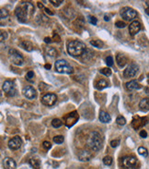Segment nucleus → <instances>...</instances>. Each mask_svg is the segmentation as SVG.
I'll use <instances>...</instances> for the list:
<instances>
[{
	"instance_id": "1",
	"label": "nucleus",
	"mask_w": 149,
	"mask_h": 169,
	"mask_svg": "<svg viewBox=\"0 0 149 169\" xmlns=\"http://www.w3.org/2000/svg\"><path fill=\"white\" fill-rule=\"evenodd\" d=\"M86 51V44L77 40H72L67 43V52L72 56H80Z\"/></svg>"
},
{
	"instance_id": "2",
	"label": "nucleus",
	"mask_w": 149,
	"mask_h": 169,
	"mask_svg": "<svg viewBox=\"0 0 149 169\" xmlns=\"http://www.w3.org/2000/svg\"><path fill=\"white\" fill-rule=\"evenodd\" d=\"M103 139L101 135L98 131H93L90 133V135L87 140V146L89 148L94 152H98L102 148Z\"/></svg>"
},
{
	"instance_id": "3",
	"label": "nucleus",
	"mask_w": 149,
	"mask_h": 169,
	"mask_svg": "<svg viewBox=\"0 0 149 169\" xmlns=\"http://www.w3.org/2000/svg\"><path fill=\"white\" fill-rule=\"evenodd\" d=\"M55 70L58 73H64V74H72L73 73V68L67 61H65L64 59H59L55 62L54 65Z\"/></svg>"
},
{
	"instance_id": "4",
	"label": "nucleus",
	"mask_w": 149,
	"mask_h": 169,
	"mask_svg": "<svg viewBox=\"0 0 149 169\" xmlns=\"http://www.w3.org/2000/svg\"><path fill=\"white\" fill-rule=\"evenodd\" d=\"M121 164L124 169H136L137 168V159L133 155L124 156L121 159Z\"/></svg>"
},
{
	"instance_id": "5",
	"label": "nucleus",
	"mask_w": 149,
	"mask_h": 169,
	"mask_svg": "<svg viewBox=\"0 0 149 169\" xmlns=\"http://www.w3.org/2000/svg\"><path fill=\"white\" fill-rule=\"evenodd\" d=\"M121 16L123 20H125L127 21H131V20H134L135 18L137 17V12L132 7H125L121 8Z\"/></svg>"
},
{
	"instance_id": "6",
	"label": "nucleus",
	"mask_w": 149,
	"mask_h": 169,
	"mask_svg": "<svg viewBox=\"0 0 149 169\" xmlns=\"http://www.w3.org/2000/svg\"><path fill=\"white\" fill-rule=\"evenodd\" d=\"M2 89H3L4 92H5L7 96H9V97L15 96L16 92H17L16 85H15V83L13 82L12 81H6L5 82L3 83Z\"/></svg>"
},
{
	"instance_id": "7",
	"label": "nucleus",
	"mask_w": 149,
	"mask_h": 169,
	"mask_svg": "<svg viewBox=\"0 0 149 169\" xmlns=\"http://www.w3.org/2000/svg\"><path fill=\"white\" fill-rule=\"evenodd\" d=\"M8 55H9V58L13 64L17 66H20L23 64V56L19 51H17L16 49H10L8 51Z\"/></svg>"
},
{
	"instance_id": "8",
	"label": "nucleus",
	"mask_w": 149,
	"mask_h": 169,
	"mask_svg": "<svg viewBox=\"0 0 149 169\" xmlns=\"http://www.w3.org/2000/svg\"><path fill=\"white\" fill-rule=\"evenodd\" d=\"M78 118H79V115L77 111H73V112L69 113L64 117V125L67 128H71L74 124L77 122Z\"/></svg>"
},
{
	"instance_id": "9",
	"label": "nucleus",
	"mask_w": 149,
	"mask_h": 169,
	"mask_svg": "<svg viewBox=\"0 0 149 169\" xmlns=\"http://www.w3.org/2000/svg\"><path fill=\"white\" fill-rule=\"evenodd\" d=\"M138 66L135 63H131L123 71V76L124 78H132L134 77L136 73L138 72Z\"/></svg>"
},
{
	"instance_id": "10",
	"label": "nucleus",
	"mask_w": 149,
	"mask_h": 169,
	"mask_svg": "<svg viewBox=\"0 0 149 169\" xmlns=\"http://www.w3.org/2000/svg\"><path fill=\"white\" fill-rule=\"evenodd\" d=\"M41 101H42V105H47V106H52L56 103L57 97H56V95L54 94V93H47V94L43 95L42 97Z\"/></svg>"
},
{
	"instance_id": "11",
	"label": "nucleus",
	"mask_w": 149,
	"mask_h": 169,
	"mask_svg": "<svg viewBox=\"0 0 149 169\" xmlns=\"http://www.w3.org/2000/svg\"><path fill=\"white\" fill-rule=\"evenodd\" d=\"M22 93H23V95L26 97V98L30 99V100H33V99L36 98V96H37L36 90H35V89L30 85L25 86L22 89Z\"/></svg>"
},
{
	"instance_id": "12",
	"label": "nucleus",
	"mask_w": 149,
	"mask_h": 169,
	"mask_svg": "<svg viewBox=\"0 0 149 169\" xmlns=\"http://www.w3.org/2000/svg\"><path fill=\"white\" fill-rule=\"evenodd\" d=\"M22 145V140L19 136H15L8 141V148L11 150H17Z\"/></svg>"
},
{
	"instance_id": "13",
	"label": "nucleus",
	"mask_w": 149,
	"mask_h": 169,
	"mask_svg": "<svg viewBox=\"0 0 149 169\" xmlns=\"http://www.w3.org/2000/svg\"><path fill=\"white\" fill-rule=\"evenodd\" d=\"M19 7L26 12V14L28 15V17L32 16L34 11H35V8H34L33 4L30 3V2H22Z\"/></svg>"
},
{
	"instance_id": "14",
	"label": "nucleus",
	"mask_w": 149,
	"mask_h": 169,
	"mask_svg": "<svg viewBox=\"0 0 149 169\" xmlns=\"http://www.w3.org/2000/svg\"><path fill=\"white\" fill-rule=\"evenodd\" d=\"M141 30V23L138 20H133L129 25V33L131 35L137 34Z\"/></svg>"
},
{
	"instance_id": "15",
	"label": "nucleus",
	"mask_w": 149,
	"mask_h": 169,
	"mask_svg": "<svg viewBox=\"0 0 149 169\" xmlns=\"http://www.w3.org/2000/svg\"><path fill=\"white\" fill-rule=\"evenodd\" d=\"M15 14H16V16L17 18V20H19V22H21V23H25V22H27L28 15L26 14V12L20 7H17L16 8Z\"/></svg>"
},
{
	"instance_id": "16",
	"label": "nucleus",
	"mask_w": 149,
	"mask_h": 169,
	"mask_svg": "<svg viewBox=\"0 0 149 169\" xmlns=\"http://www.w3.org/2000/svg\"><path fill=\"white\" fill-rule=\"evenodd\" d=\"M9 21V13L7 10H0V26H6Z\"/></svg>"
},
{
	"instance_id": "17",
	"label": "nucleus",
	"mask_w": 149,
	"mask_h": 169,
	"mask_svg": "<svg viewBox=\"0 0 149 169\" xmlns=\"http://www.w3.org/2000/svg\"><path fill=\"white\" fill-rule=\"evenodd\" d=\"M92 158V154L87 150H81L78 153V159L82 162H89Z\"/></svg>"
},
{
	"instance_id": "18",
	"label": "nucleus",
	"mask_w": 149,
	"mask_h": 169,
	"mask_svg": "<svg viewBox=\"0 0 149 169\" xmlns=\"http://www.w3.org/2000/svg\"><path fill=\"white\" fill-rule=\"evenodd\" d=\"M3 167L4 169H16L17 164L12 158L7 157L3 160Z\"/></svg>"
},
{
	"instance_id": "19",
	"label": "nucleus",
	"mask_w": 149,
	"mask_h": 169,
	"mask_svg": "<svg viewBox=\"0 0 149 169\" xmlns=\"http://www.w3.org/2000/svg\"><path fill=\"white\" fill-rule=\"evenodd\" d=\"M126 88L129 91H134V90H139V89L142 88V86L140 85L137 81L133 79V81H130L129 82L126 83Z\"/></svg>"
},
{
	"instance_id": "20",
	"label": "nucleus",
	"mask_w": 149,
	"mask_h": 169,
	"mask_svg": "<svg viewBox=\"0 0 149 169\" xmlns=\"http://www.w3.org/2000/svg\"><path fill=\"white\" fill-rule=\"evenodd\" d=\"M127 61H128V59H127V57L122 55V54H118L116 56V62L118 66L120 67V68H122V67H124L127 63Z\"/></svg>"
},
{
	"instance_id": "21",
	"label": "nucleus",
	"mask_w": 149,
	"mask_h": 169,
	"mask_svg": "<svg viewBox=\"0 0 149 169\" xmlns=\"http://www.w3.org/2000/svg\"><path fill=\"white\" fill-rule=\"evenodd\" d=\"M99 118V121L102 123H109L111 120V115H109L107 112H105V111H100Z\"/></svg>"
},
{
	"instance_id": "22",
	"label": "nucleus",
	"mask_w": 149,
	"mask_h": 169,
	"mask_svg": "<svg viewBox=\"0 0 149 169\" xmlns=\"http://www.w3.org/2000/svg\"><path fill=\"white\" fill-rule=\"evenodd\" d=\"M19 45L22 47L24 50L28 51V52H32L34 49L33 44L30 43V41H22V42H20Z\"/></svg>"
},
{
	"instance_id": "23",
	"label": "nucleus",
	"mask_w": 149,
	"mask_h": 169,
	"mask_svg": "<svg viewBox=\"0 0 149 169\" xmlns=\"http://www.w3.org/2000/svg\"><path fill=\"white\" fill-rule=\"evenodd\" d=\"M95 87H96L97 90H103V89L108 87V82H107V81L101 79H99V81H98L97 82H96Z\"/></svg>"
},
{
	"instance_id": "24",
	"label": "nucleus",
	"mask_w": 149,
	"mask_h": 169,
	"mask_svg": "<svg viewBox=\"0 0 149 169\" xmlns=\"http://www.w3.org/2000/svg\"><path fill=\"white\" fill-rule=\"evenodd\" d=\"M139 106H140V109H141L142 111H148L149 109V100L148 98H144L141 100V102H140L139 104Z\"/></svg>"
},
{
	"instance_id": "25",
	"label": "nucleus",
	"mask_w": 149,
	"mask_h": 169,
	"mask_svg": "<svg viewBox=\"0 0 149 169\" xmlns=\"http://www.w3.org/2000/svg\"><path fill=\"white\" fill-rule=\"evenodd\" d=\"M45 53L47 56H49L51 57H54L57 56V51H56L55 48L52 47V46H48L45 48Z\"/></svg>"
},
{
	"instance_id": "26",
	"label": "nucleus",
	"mask_w": 149,
	"mask_h": 169,
	"mask_svg": "<svg viewBox=\"0 0 149 169\" xmlns=\"http://www.w3.org/2000/svg\"><path fill=\"white\" fill-rule=\"evenodd\" d=\"M30 166H32V167L34 168H36V169H39L40 168V166H41V164H40V161L37 159H35V158H32V159H30Z\"/></svg>"
},
{
	"instance_id": "27",
	"label": "nucleus",
	"mask_w": 149,
	"mask_h": 169,
	"mask_svg": "<svg viewBox=\"0 0 149 169\" xmlns=\"http://www.w3.org/2000/svg\"><path fill=\"white\" fill-rule=\"evenodd\" d=\"M90 44L98 48H102V46L104 45V43L100 40H92V41H90Z\"/></svg>"
},
{
	"instance_id": "28",
	"label": "nucleus",
	"mask_w": 149,
	"mask_h": 169,
	"mask_svg": "<svg viewBox=\"0 0 149 169\" xmlns=\"http://www.w3.org/2000/svg\"><path fill=\"white\" fill-rule=\"evenodd\" d=\"M62 125H63V121L61 119H59V118H54L52 121V126L54 128H60Z\"/></svg>"
},
{
	"instance_id": "29",
	"label": "nucleus",
	"mask_w": 149,
	"mask_h": 169,
	"mask_svg": "<svg viewBox=\"0 0 149 169\" xmlns=\"http://www.w3.org/2000/svg\"><path fill=\"white\" fill-rule=\"evenodd\" d=\"M116 123L119 126H124L126 124V119L123 117H121V115H119L116 119Z\"/></svg>"
},
{
	"instance_id": "30",
	"label": "nucleus",
	"mask_w": 149,
	"mask_h": 169,
	"mask_svg": "<svg viewBox=\"0 0 149 169\" xmlns=\"http://www.w3.org/2000/svg\"><path fill=\"white\" fill-rule=\"evenodd\" d=\"M64 136H62V135L55 136V137L54 138V141L55 142L56 144H62L63 142H64Z\"/></svg>"
},
{
	"instance_id": "31",
	"label": "nucleus",
	"mask_w": 149,
	"mask_h": 169,
	"mask_svg": "<svg viewBox=\"0 0 149 169\" xmlns=\"http://www.w3.org/2000/svg\"><path fill=\"white\" fill-rule=\"evenodd\" d=\"M138 153L140 155H142V156H144V157H147V155H148L147 150L144 147H139L138 148Z\"/></svg>"
},
{
	"instance_id": "32",
	"label": "nucleus",
	"mask_w": 149,
	"mask_h": 169,
	"mask_svg": "<svg viewBox=\"0 0 149 169\" xmlns=\"http://www.w3.org/2000/svg\"><path fill=\"white\" fill-rule=\"evenodd\" d=\"M99 72L105 75V76H111V69L109 68H104V69H101L99 70Z\"/></svg>"
},
{
	"instance_id": "33",
	"label": "nucleus",
	"mask_w": 149,
	"mask_h": 169,
	"mask_svg": "<svg viewBox=\"0 0 149 169\" xmlns=\"http://www.w3.org/2000/svg\"><path fill=\"white\" fill-rule=\"evenodd\" d=\"M103 164L105 166H111L112 164V158L111 156H105L103 158Z\"/></svg>"
},
{
	"instance_id": "34",
	"label": "nucleus",
	"mask_w": 149,
	"mask_h": 169,
	"mask_svg": "<svg viewBox=\"0 0 149 169\" xmlns=\"http://www.w3.org/2000/svg\"><path fill=\"white\" fill-rule=\"evenodd\" d=\"M7 33L4 32V31H2V30H0V43L5 41V40L7 39Z\"/></svg>"
},
{
	"instance_id": "35",
	"label": "nucleus",
	"mask_w": 149,
	"mask_h": 169,
	"mask_svg": "<svg viewBox=\"0 0 149 169\" xmlns=\"http://www.w3.org/2000/svg\"><path fill=\"white\" fill-rule=\"evenodd\" d=\"M113 58H112V56H109L107 58H106V64H107V66L108 67H111V66H113Z\"/></svg>"
},
{
	"instance_id": "36",
	"label": "nucleus",
	"mask_w": 149,
	"mask_h": 169,
	"mask_svg": "<svg viewBox=\"0 0 149 169\" xmlns=\"http://www.w3.org/2000/svg\"><path fill=\"white\" fill-rule=\"evenodd\" d=\"M50 2L54 5V7H59L61 4L64 3L63 0H50Z\"/></svg>"
},
{
	"instance_id": "37",
	"label": "nucleus",
	"mask_w": 149,
	"mask_h": 169,
	"mask_svg": "<svg viewBox=\"0 0 149 169\" xmlns=\"http://www.w3.org/2000/svg\"><path fill=\"white\" fill-rule=\"evenodd\" d=\"M33 78H34L33 71H29V72L26 74V79H28V81H32Z\"/></svg>"
},
{
	"instance_id": "38",
	"label": "nucleus",
	"mask_w": 149,
	"mask_h": 169,
	"mask_svg": "<svg viewBox=\"0 0 149 169\" xmlns=\"http://www.w3.org/2000/svg\"><path fill=\"white\" fill-rule=\"evenodd\" d=\"M89 20L91 24H93V25H96L98 23V20H97V18H95L94 16H89Z\"/></svg>"
},
{
	"instance_id": "39",
	"label": "nucleus",
	"mask_w": 149,
	"mask_h": 169,
	"mask_svg": "<svg viewBox=\"0 0 149 169\" xmlns=\"http://www.w3.org/2000/svg\"><path fill=\"white\" fill-rule=\"evenodd\" d=\"M42 146H43V147H44L46 150H49V149H51V148H52V143H51L50 141L45 140V141H43Z\"/></svg>"
},
{
	"instance_id": "40",
	"label": "nucleus",
	"mask_w": 149,
	"mask_h": 169,
	"mask_svg": "<svg viewBox=\"0 0 149 169\" xmlns=\"http://www.w3.org/2000/svg\"><path fill=\"white\" fill-rule=\"evenodd\" d=\"M120 144V140H113L111 141V146L112 148H116Z\"/></svg>"
},
{
	"instance_id": "41",
	"label": "nucleus",
	"mask_w": 149,
	"mask_h": 169,
	"mask_svg": "<svg viewBox=\"0 0 149 169\" xmlns=\"http://www.w3.org/2000/svg\"><path fill=\"white\" fill-rule=\"evenodd\" d=\"M115 25H116L117 28H124L126 24L124 23V22H122V21H117Z\"/></svg>"
},
{
	"instance_id": "42",
	"label": "nucleus",
	"mask_w": 149,
	"mask_h": 169,
	"mask_svg": "<svg viewBox=\"0 0 149 169\" xmlns=\"http://www.w3.org/2000/svg\"><path fill=\"white\" fill-rule=\"evenodd\" d=\"M140 136H141V138H146L147 137V132L146 130H141L140 131Z\"/></svg>"
},
{
	"instance_id": "43",
	"label": "nucleus",
	"mask_w": 149,
	"mask_h": 169,
	"mask_svg": "<svg viewBox=\"0 0 149 169\" xmlns=\"http://www.w3.org/2000/svg\"><path fill=\"white\" fill-rule=\"evenodd\" d=\"M44 10H45V12L47 13V14H49V15H51V16L54 15V12H52L51 10H49V8H44Z\"/></svg>"
},
{
	"instance_id": "44",
	"label": "nucleus",
	"mask_w": 149,
	"mask_h": 169,
	"mask_svg": "<svg viewBox=\"0 0 149 169\" xmlns=\"http://www.w3.org/2000/svg\"><path fill=\"white\" fill-rule=\"evenodd\" d=\"M44 42L45 43H52V38H50V37H45L44 38Z\"/></svg>"
},
{
	"instance_id": "45",
	"label": "nucleus",
	"mask_w": 149,
	"mask_h": 169,
	"mask_svg": "<svg viewBox=\"0 0 149 169\" xmlns=\"http://www.w3.org/2000/svg\"><path fill=\"white\" fill-rule=\"evenodd\" d=\"M38 7L40 8H43L44 6H43V4H42V2H38Z\"/></svg>"
},
{
	"instance_id": "46",
	"label": "nucleus",
	"mask_w": 149,
	"mask_h": 169,
	"mask_svg": "<svg viewBox=\"0 0 149 169\" xmlns=\"http://www.w3.org/2000/svg\"><path fill=\"white\" fill-rule=\"evenodd\" d=\"M45 69H51V65H50V64H46V65H45Z\"/></svg>"
},
{
	"instance_id": "47",
	"label": "nucleus",
	"mask_w": 149,
	"mask_h": 169,
	"mask_svg": "<svg viewBox=\"0 0 149 169\" xmlns=\"http://www.w3.org/2000/svg\"><path fill=\"white\" fill-rule=\"evenodd\" d=\"M104 20H106V21H108V20H109V16H107V15H105V17H104Z\"/></svg>"
}]
</instances>
